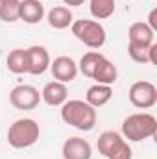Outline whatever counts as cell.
I'll list each match as a JSON object with an SVG mask.
<instances>
[{"label":"cell","mask_w":157,"mask_h":159,"mask_svg":"<svg viewBox=\"0 0 157 159\" xmlns=\"http://www.w3.org/2000/svg\"><path fill=\"white\" fill-rule=\"evenodd\" d=\"M61 119L76 129L91 131L96 126V109L83 100H67L61 106Z\"/></svg>","instance_id":"6da1fadb"},{"label":"cell","mask_w":157,"mask_h":159,"mask_svg":"<svg viewBox=\"0 0 157 159\" xmlns=\"http://www.w3.org/2000/svg\"><path fill=\"white\" fill-rule=\"evenodd\" d=\"M157 131V119L150 113H133L122 122V137L128 141H144Z\"/></svg>","instance_id":"7a4b0ae2"},{"label":"cell","mask_w":157,"mask_h":159,"mask_svg":"<svg viewBox=\"0 0 157 159\" xmlns=\"http://www.w3.org/2000/svg\"><path fill=\"white\" fill-rule=\"evenodd\" d=\"M39 139V124L34 119L15 120L7 129V143L13 148H28Z\"/></svg>","instance_id":"3957f363"},{"label":"cell","mask_w":157,"mask_h":159,"mask_svg":"<svg viewBox=\"0 0 157 159\" xmlns=\"http://www.w3.org/2000/svg\"><path fill=\"white\" fill-rule=\"evenodd\" d=\"M70 28H72V34L76 35V39L81 41L89 48L98 50L105 43V30H104V26L98 20L79 19V20H74L70 24Z\"/></svg>","instance_id":"277c9868"},{"label":"cell","mask_w":157,"mask_h":159,"mask_svg":"<svg viewBox=\"0 0 157 159\" xmlns=\"http://www.w3.org/2000/svg\"><path fill=\"white\" fill-rule=\"evenodd\" d=\"M98 152L105 159H131L133 152L126 139L117 131H104L98 137Z\"/></svg>","instance_id":"5b68a950"},{"label":"cell","mask_w":157,"mask_h":159,"mask_svg":"<svg viewBox=\"0 0 157 159\" xmlns=\"http://www.w3.org/2000/svg\"><path fill=\"white\" fill-rule=\"evenodd\" d=\"M129 102L139 109H150L157 102V89L152 81H135L129 87Z\"/></svg>","instance_id":"8992f818"},{"label":"cell","mask_w":157,"mask_h":159,"mask_svg":"<svg viewBox=\"0 0 157 159\" xmlns=\"http://www.w3.org/2000/svg\"><path fill=\"white\" fill-rule=\"evenodd\" d=\"M9 102L13 107L20 111H30L39 106L41 94L34 85H17L9 93Z\"/></svg>","instance_id":"52a82bcc"},{"label":"cell","mask_w":157,"mask_h":159,"mask_svg":"<svg viewBox=\"0 0 157 159\" xmlns=\"http://www.w3.org/2000/svg\"><path fill=\"white\" fill-rule=\"evenodd\" d=\"M26 63H28V69H26L28 74H34V76L44 74L50 69V54L44 46H37V44L30 46L26 48Z\"/></svg>","instance_id":"ba28073f"},{"label":"cell","mask_w":157,"mask_h":159,"mask_svg":"<svg viewBox=\"0 0 157 159\" xmlns=\"http://www.w3.org/2000/svg\"><path fill=\"white\" fill-rule=\"evenodd\" d=\"M50 70L56 81H61V83H69L78 76V65L69 56H59L54 61H50Z\"/></svg>","instance_id":"9c48e42d"},{"label":"cell","mask_w":157,"mask_h":159,"mask_svg":"<svg viewBox=\"0 0 157 159\" xmlns=\"http://www.w3.org/2000/svg\"><path fill=\"white\" fill-rule=\"evenodd\" d=\"M63 159H91L92 148L81 137H70L63 143Z\"/></svg>","instance_id":"30bf717a"},{"label":"cell","mask_w":157,"mask_h":159,"mask_svg":"<svg viewBox=\"0 0 157 159\" xmlns=\"http://www.w3.org/2000/svg\"><path fill=\"white\" fill-rule=\"evenodd\" d=\"M69 98V91H67V85L61 83V81H50L43 87V93H41V100H44L48 106L52 107H59L67 102Z\"/></svg>","instance_id":"8fae6325"},{"label":"cell","mask_w":157,"mask_h":159,"mask_svg":"<svg viewBox=\"0 0 157 159\" xmlns=\"http://www.w3.org/2000/svg\"><path fill=\"white\" fill-rule=\"evenodd\" d=\"M44 17V6L41 0H20L19 19L26 24H37Z\"/></svg>","instance_id":"7c38bea8"},{"label":"cell","mask_w":157,"mask_h":159,"mask_svg":"<svg viewBox=\"0 0 157 159\" xmlns=\"http://www.w3.org/2000/svg\"><path fill=\"white\" fill-rule=\"evenodd\" d=\"M129 44H139V46H152L155 41V32L146 24V22H133L128 32Z\"/></svg>","instance_id":"4fadbf2b"},{"label":"cell","mask_w":157,"mask_h":159,"mask_svg":"<svg viewBox=\"0 0 157 159\" xmlns=\"http://www.w3.org/2000/svg\"><path fill=\"white\" fill-rule=\"evenodd\" d=\"M111 96H113V89H111V85H102V83H96V85H92V87H89V89H87L85 102L96 109V107L105 106V104L111 100Z\"/></svg>","instance_id":"5bb4252c"},{"label":"cell","mask_w":157,"mask_h":159,"mask_svg":"<svg viewBox=\"0 0 157 159\" xmlns=\"http://www.w3.org/2000/svg\"><path fill=\"white\" fill-rule=\"evenodd\" d=\"M74 22L72 11L67 6H56L48 11V24L54 30H65Z\"/></svg>","instance_id":"9a60e30c"},{"label":"cell","mask_w":157,"mask_h":159,"mask_svg":"<svg viewBox=\"0 0 157 159\" xmlns=\"http://www.w3.org/2000/svg\"><path fill=\"white\" fill-rule=\"evenodd\" d=\"M117 78H118L117 67L107 57H104L98 63V67H96V70L92 74V80H96V83H102V85H113L117 81Z\"/></svg>","instance_id":"2e32d148"},{"label":"cell","mask_w":157,"mask_h":159,"mask_svg":"<svg viewBox=\"0 0 157 159\" xmlns=\"http://www.w3.org/2000/svg\"><path fill=\"white\" fill-rule=\"evenodd\" d=\"M6 63H7L9 72H13V74H22V72H26V69H28V63H26V50H24V48H15V50H11L9 56H7V59H6Z\"/></svg>","instance_id":"e0dca14e"},{"label":"cell","mask_w":157,"mask_h":159,"mask_svg":"<svg viewBox=\"0 0 157 159\" xmlns=\"http://www.w3.org/2000/svg\"><path fill=\"white\" fill-rule=\"evenodd\" d=\"M105 56L104 54H100V52H87V54H83L81 56V59H79V67L78 70H81V74L83 76H87V78H92V74H94V70H96V67H98V63L104 59Z\"/></svg>","instance_id":"ac0fdd59"},{"label":"cell","mask_w":157,"mask_h":159,"mask_svg":"<svg viewBox=\"0 0 157 159\" xmlns=\"http://www.w3.org/2000/svg\"><path fill=\"white\" fill-rule=\"evenodd\" d=\"M89 9H91V15L98 20L109 19L115 13V0H91Z\"/></svg>","instance_id":"d6986e66"},{"label":"cell","mask_w":157,"mask_h":159,"mask_svg":"<svg viewBox=\"0 0 157 159\" xmlns=\"http://www.w3.org/2000/svg\"><path fill=\"white\" fill-rule=\"evenodd\" d=\"M19 6L20 0H0V20L4 22L19 20Z\"/></svg>","instance_id":"ffe728a7"},{"label":"cell","mask_w":157,"mask_h":159,"mask_svg":"<svg viewBox=\"0 0 157 159\" xmlns=\"http://www.w3.org/2000/svg\"><path fill=\"white\" fill-rule=\"evenodd\" d=\"M128 54L135 63H150V46L128 44Z\"/></svg>","instance_id":"44dd1931"},{"label":"cell","mask_w":157,"mask_h":159,"mask_svg":"<svg viewBox=\"0 0 157 159\" xmlns=\"http://www.w3.org/2000/svg\"><path fill=\"white\" fill-rule=\"evenodd\" d=\"M154 32H157V7H154L152 11H150V15H148V22H146Z\"/></svg>","instance_id":"7402d4cb"},{"label":"cell","mask_w":157,"mask_h":159,"mask_svg":"<svg viewBox=\"0 0 157 159\" xmlns=\"http://www.w3.org/2000/svg\"><path fill=\"white\" fill-rule=\"evenodd\" d=\"M150 63L152 65H157V43H154L150 46Z\"/></svg>","instance_id":"603a6c76"},{"label":"cell","mask_w":157,"mask_h":159,"mask_svg":"<svg viewBox=\"0 0 157 159\" xmlns=\"http://www.w3.org/2000/svg\"><path fill=\"white\" fill-rule=\"evenodd\" d=\"M65 2V6H81L85 0H63Z\"/></svg>","instance_id":"cb8c5ba5"}]
</instances>
